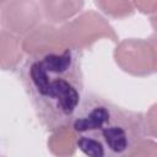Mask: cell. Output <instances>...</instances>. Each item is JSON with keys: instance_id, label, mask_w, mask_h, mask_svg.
<instances>
[{"instance_id": "3", "label": "cell", "mask_w": 157, "mask_h": 157, "mask_svg": "<svg viewBox=\"0 0 157 157\" xmlns=\"http://www.w3.org/2000/svg\"><path fill=\"white\" fill-rule=\"evenodd\" d=\"M59 29L65 45L72 50L87 48L102 37L117 39L110 25L94 11L85 12L70 22L67 21Z\"/></svg>"}, {"instance_id": "9", "label": "cell", "mask_w": 157, "mask_h": 157, "mask_svg": "<svg viewBox=\"0 0 157 157\" xmlns=\"http://www.w3.org/2000/svg\"><path fill=\"white\" fill-rule=\"evenodd\" d=\"M94 2L113 17H125L134 12L131 0H94Z\"/></svg>"}, {"instance_id": "10", "label": "cell", "mask_w": 157, "mask_h": 157, "mask_svg": "<svg viewBox=\"0 0 157 157\" xmlns=\"http://www.w3.org/2000/svg\"><path fill=\"white\" fill-rule=\"evenodd\" d=\"M141 12L155 13L156 11V0H132Z\"/></svg>"}, {"instance_id": "8", "label": "cell", "mask_w": 157, "mask_h": 157, "mask_svg": "<svg viewBox=\"0 0 157 157\" xmlns=\"http://www.w3.org/2000/svg\"><path fill=\"white\" fill-rule=\"evenodd\" d=\"M22 58V42L5 29L0 31V69H13Z\"/></svg>"}, {"instance_id": "5", "label": "cell", "mask_w": 157, "mask_h": 157, "mask_svg": "<svg viewBox=\"0 0 157 157\" xmlns=\"http://www.w3.org/2000/svg\"><path fill=\"white\" fill-rule=\"evenodd\" d=\"M43 17L40 4L36 0H9L0 15L5 31L16 36H26L36 28Z\"/></svg>"}, {"instance_id": "2", "label": "cell", "mask_w": 157, "mask_h": 157, "mask_svg": "<svg viewBox=\"0 0 157 157\" xmlns=\"http://www.w3.org/2000/svg\"><path fill=\"white\" fill-rule=\"evenodd\" d=\"M71 123L76 147L91 157L130 155L147 132L145 118L99 97L78 105Z\"/></svg>"}, {"instance_id": "4", "label": "cell", "mask_w": 157, "mask_h": 157, "mask_svg": "<svg viewBox=\"0 0 157 157\" xmlns=\"http://www.w3.org/2000/svg\"><path fill=\"white\" fill-rule=\"evenodd\" d=\"M115 60L120 67L137 76H145L156 70L155 42L129 39L120 43L115 50Z\"/></svg>"}, {"instance_id": "11", "label": "cell", "mask_w": 157, "mask_h": 157, "mask_svg": "<svg viewBox=\"0 0 157 157\" xmlns=\"http://www.w3.org/2000/svg\"><path fill=\"white\" fill-rule=\"evenodd\" d=\"M9 0H0V6H4Z\"/></svg>"}, {"instance_id": "7", "label": "cell", "mask_w": 157, "mask_h": 157, "mask_svg": "<svg viewBox=\"0 0 157 157\" xmlns=\"http://www.w3.org/2000/svg\"><path fill=\"white\" fill-rule=\"evenodd\" d=\"M85 0H42L43 16L52 23H63L78 13Z\"/></svg>"}, {"instance_id": "1", "label": "cell", "mask_w": 157, "mask_h": 157, "mask_svg": "<svg viewBox=\"0 0 157 157\" xmlns=\"http://www.w3.org/2000/svg\"><path fill=\"white\" fill-rule=\"evenodd\" d=\"M22 81L42 124L50 130L66 126L81 101L82 71L75 50L31 58L22 69Z\"/></svg>"}, {"instance_id": "6", "label": "cell", "mask_w": 157, "mask_h": 157, "mask_svg": "<svg viewBox=\"0 0 157 157\" xmlns=\"http://www.w3.org/2000/svg\"><path fill=\"white\" fill-rule=\"evenodd\" d=\"M66 48L67 47L61 38L60 29L50 23L38 25L28 32L22 40V50L26 52L29 58L63 52Z\"/></svg>"}]
</instances>
